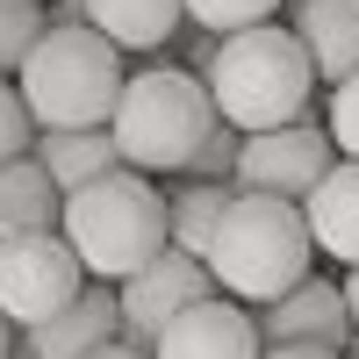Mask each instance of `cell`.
Returning a JSON list of instances; mask_svg holds the SVG:
<instances>
[{"instance_id":"d4e9b609","label":"cell","mask_w":359,"mask_h":359,"mask_svg":"<svg viewBox=\"0 0 359 359\" xmlns=\"http://www.w3.org/2000/svg\"><path fill=\"white\" fill-rule=\"evenodd\" d=\"M86 359H151V352H130V345H101V352H86Z\"/></svg>"},{"instance_id":"4fadbf2b","label":"cell","mask_w":359,"mask_h":359,"mask_svg":"<svg viewBox=\"0 0 359 359\" xmlns=\"http://www.w3.org/2000/svg\"><path fill=\"white\" fill-rule=\"evenodd\" d=\"M302 223H309V245L316 259H338L359 266V158H338L331 172L309 187L302 201Z\"/></svg>"},{"instance_id":"ac0fdd59","label":"cell","mask_w":359,"mask_h":359,"mask_svg":"<svg viewBox=\"0 0 359 359\" xmlns=\"http://www.w3.org/2000/svg\"><path fill=\"white\" fill-rule=\"evenodd\" d=\"M43 29H50V8H43V0H0V79L22 72V57L36 50Z\"/></svg>"},{"instance_id":"603a6c76","label":"cell","mask_w":359,"mask_h":359,"mask_svg":"<svg viewBox=\"0 0 359 359\" xmlns=\"http://www.w3.org/2000/svg\"><path fill=\"white\" fill-rule=\"evenodd\" d=\"M259 359H338V352H316V345H266Z\"/></svg>"},{"instance_id":"ba28073f","label":"cell","mask_w":359,"mask_h":359,"mask_svg":"<svg viewBox=\"0 0 359 359\" xmlns=\"http://www.w3.org/2000/svg\"><path fill=\"white\" fill-rule=\"evenodd\" d=\"M208 294H216L208 266L165 245L151 266H144V273H130L123 287H115V302H123V345H130V352H151V338L165 331V323H172L180 309L208 302Z\"/></svg>"},{"instance_id":"277c9868","label":"cell","mask_w":359,"mask_h":359,"mask_svg":"<svg viewBox=\"0 0 359 359\" xmlns=\"http://www.w3.org/2000/svg\"><path fill=\"white\" fill-rule=\"evenodd\" d=\"M57 230H65L72 259L86 266V280H108V287H123L130 273H144V266L172 245L165 194L144 172H130V165H115L108 180L65 194V223Z\"/></svg>"},{"instance_id":"8992f818","label":"cell","mask_w":359,"mask_h":359,"mask_svg":"<svg viewBox=\"0 0 359 359\" xmlns=\"http://www.w3.org/2000/svg\"><path fill=\"white\" fill-rule=\"evenodd\" d=\"M86 294V266L72 259L65 230H36V237H0V316L15 331H43L50 316H65Z\"/></svg>"},{"instance_id":"7402d4cb","label":"cell","mask_w":359,"mask_h":359,"mask_svg":"<svg viewBox=\"0 0 359 359\" xmlns=\"http://www.w3.org/2000/svg\"><path fill=\"white\" fill-rule=\"evenodd\" d=\"M323 130H331L338 158H359V72L345 86H331V115H323Z\"/></svg>"},{"instance_id":"83f0119b","label":"cell","mask_w":359,"mask_h":359,"mask_svg":"<svg viewBox=\"0 0 359 359\" xmlns=\"http://www.w3.org/2000/svg\"><path fill=\"white\" fill-rule=\"evenodd\" d=\"M15 359H36V352H29V345H22V352H15Z\"/></svg>"},{"instance_id":"6da1fadb","label":"cell","mask_w":359,"mask_h":359,"mask_svg":"<svg viewBox=\"0 0 359 359\" xmlns=\"http://www.w3.org/2000/svg\"><path fill=\"white\" fill-rule=\"evenodd\" d=\"M201 86L237 137H259V130L302 123L316 72L287 22H259V29H237V36H216V65L201 72Z\"/></svg>"},{"instance_id":"3957f363","label":"cell","mask_w":359,"mask_h":359,"mask_svg":"<svg viewBox=\"0 0 359 359\" xmlns=\"http://www.w3.org/2000/svg\"><path fill=\"white\" fill-rule=\"evenodd\" d=\"M201 266H208V280H216V294H230V302H245V309H266V302H280L287 287L309 280L316 245H309V223H302L294 201L237 194Z\"/></svg>"},{"instance_id":"2e32d148","label":"cell","mask_w":359,"mask_h":359,"mask_svg":"<svg viewBox=\"0 0 359 359\" xmlns=\"http://www.w3.org/2000/svg\"><path fill=\"white\" fill-rule=\"evenodd\" d=\"M65 223V194L50 187V172L36 158H8L0 165V237H36Z\"/></svg>"},{"instance_id":"8fae6325","label":"cell","mask_w":359,"mask_h":359,"mask_svg":"<svg viewBox=\"0 0 359 359\" xmlns=\"http://www.w3.org/2000/svg\"><path fill=\"white\" fill-rule=\"evenodd\" d=\"M294 22V43L309 50V72L316 86H345L359 72V0H302V8H287Z\"/></svg>"},{"instance_id":"7c38bea8","label":"cell","mask_w":359,"mask_h":359,"mask_svg":"<svg viewBox=\"0 0 359 359\" xmlns=\"http://www.w3.org/2000/svg\"><path fill=\"white\" fill-rule=\"evenodd\" d=\"M22 345L36 352V359H86V352H101V345H123V302H115L108 280H86L79 302L65 316H50L43 331H29Z\"/></svg>"},{"instance_id":"7a4b0ae2","label":"cell","mask_w":359,"mask_h":359,"mask_svg":"<svg viewBox=\"0 0 359 359\" xmlns=\"http://www.w3.org/2000/svg\"><path fill=\"white\" fill-rule=\"evenodd\" d=\"M22 108L43 130H108L115 101H123V50L86 22H50L36 50L22 57Z\"/></svg>"},{"instance_id":"4316f807","label":"cell","mask_w":359,"mask_h":359,"mask_svg":"<svg viewBox=\"0 0 359 359\" xmlns=\"http://www.w3.org/2000/svg\"><path fill=\"white\" fill-rule=\"evenodd\" d=\"M338 359H359V331H352V345H345V352H338Z\"/></svg>"},{"instance_id":"9c48e42d","label":"cell","mask_w":359,"mask_h":359,"mask_svg":"<svg viewBox=\"0 0 359 359\" xmlns=\"http://www.w3.org/2000/svg\"><path fill=\"white\" fill-rule=\"evenodd\" d=\"M259 316L230 294H208V302L180 309L165 331L151 338V359H259Z\"/></svg>"},{"instance_id":"e0dca14e","label":"cell","mask_w":359,"mask_h":359,"mask_svg":"<svg viewBox=\"0 0 359 359\" xmlns=\"http://www.w3.org/2000/svg\"><path fill=\"white\" fill-rule=\"evenodd\" d=\"M230 201H237V180H187V187L165 201L172 252L208 259V245H216V230H223V216H230Z\"/></svg>"},{"instance_id":"cb8c5ba5","label":"cell","mask_w":359,"mask_h":359,"mask_svg":"<svg viewBox=\"0 0 359 359\" xmlns=\"http://www.w3.org/2000/svg\"><path fill=\"white\" fill-rule=\"evenodd\" d=\"M345 309H352V331H359V266H345Z\"/></svg>"},{"instance_id":"ffe728a7","label":"cell","mask_w":359,"mask_h":359,"mask_svg":"<svg viewBox=\"0 0 359 359\" xmlns=\"http://www.w3.org/2000/svg\"><path fill=\"white\" fill-rule=\"evenodd\" d=\"M29 151H36V123H29V108H22V86L0 79V165L29 158Z\"/></svg>"},{"instance_id":"5b68a950","label":"cell","mask_w":359,"mask_h":359,"mask_svg":"<svg viewBox=\"0 0 359 359\" xmlns=\"http://www.w3.org/2000/svg\"><path fill=\"white\" fill-rule=\"evenodd\" d=\"M216 130V101L187 65H144L123 79V101L108 115V137L130 172H187L201 137Z\"/></svg>"},{"instance_id":"52a82bcc","label":"cell","mask_w":359,"mask_h":359,"mask_svg":"<svg viewBox=\"0 0 359 359\" xmlns=\"http://www.w3.org/2000/svg\"><path fill=\"white\" fill-rule=\"evenodd\" d=\"M331 165H338L331 130L302 115V123H280V130L245 137V151H237V194H266V201H294V208H302L309 187Z\"/></svg>"},{"instance_id":"44dd1931","label":"cell","mask_w":359,"mask_h":359,"mask_svg":"<svg viewBox=\"0 0 359 359\" xmlns=\"http://www.w3.org/2000/svg\"><path fill=\"white\" fill-rule=\"evenodd\" d=\"M237 151H245V137H237L223 115H216V130L201 137V151H194V165H187V180H237Z\"/></svg>"},{"instance_id":"30bf717a","label":"cell","mask_w":359,"mask_h":359,"mask_svg":"<svg viewBox=\"0 0 359 359\" xmlns=\"http://www.w3.org/2000/svg\"><path fill=\"white\" fill-rule=\"evenodd\" d=\"M259 316V345H316V352H345L352 345V309H345V287L338 280H302L287 287L280 302L252 309Z\"/></svg>"},{"instance_id":"9a60e30c","label":"cell","mask_w":359,"mask_h":359,"mask_svg":"<svg viewBox=\"0 0 359 359\" xmlns=\"http://www.w3.org/2000/svg\"><path fill=\"white\" fill-rule=\"evenodd\" d=\"M79 8H86V29H101L115 50H158L187 22L180 0H79Z\"/></svg>"},{"instance_id":"5bb4252c","label":"cell","mask_w":359,"mask_h":359,"mask_svg":"<svg viewBox=\"0 0 359 359\" xmlns=\"http://www.w3.org/2000/svg\"><path fill=\"white\" fill-rule=\"evenodd\" d=\"M29 158L50 172L57 194H79V187H94V180H108L115 165H123V151H115L108 130H43Z\"/></svg>"},{"instance_id":"d6986e66","label":"cell","mask_w":359,"mask_h":359,"mask_svg":"<svg viewBox=\"0 0 359 359\" xmlns=\"http://www.w3.org/2000/svg\"><path fill=\"white\" fill-rule=\"evenodd\" d=\"M187 8L194 29H208V36H237V29H259V22H273L287 0H180Z\"/></svg>"},{"instance_id":"f1b7e54d","label":"cell","mask_w":359,"mask_h":359,"mask_svg":"<svg viewBox=\"0 0 359 359\" xmlns=\"http://www.w3.org/2000/svg\"><path fill=\"white\" fill-rule=\"evenodd\" d=\"M287 8H302V0H287Z\"/></svg>"},{"instance_id":"484cf974","label":"cell","mask_w":359,"mask_h":359,"mask_svg":"<svg viewBox=\"0 0 359 359\" xmlns=\"http://www.w3.org/2000/svg\"><path fill=\"white\" fill-rule=\"evenodd\" d=\"M0 359H15V323L0 316Z\"/></svg>"}]
</instances>
